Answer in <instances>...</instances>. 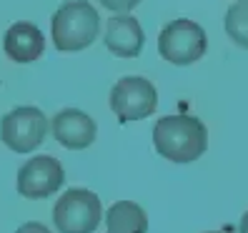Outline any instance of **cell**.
Instances as JSON below:
<instances>
[{
    "label": "cell",
    "mask_w": 248,
    "mask_h": 233,
    "mask_svg": "<svg viewBox=\"0 0 248 233\" xmlns=\"http://www.w3.org/2000/svg\"><path fill=\"white\" fill-rule=\"evenodd\" d=\"M153 145L170 163H191L208 148V128L196 115H163L153 128Z\"/></svg>",
    "instance_id": "obj_1"
},
{
    "label": "cell",
    "mask_w": 248,
    "mask_h": 233,
    "mask_svg": "<svg viewBox=\"0 0 248 233\" xmlns=\"http://www.w3.org/2000/svg\"><path fill=\"white\" fill-rule=\"evenodd\" d=\"M100 33L98 10L88 0H68L55 10L50 23L53 46L63 53H76L88 48Z\"/></svg>",
    "instance_id": "obj_2"
},
{
    "label": "cell",
    "mask_w": 248,
    "mask_h": 233,
    "mask_svg": "<svg viewBox=\"0 0 248 233\" xmlns=\"http://www.w3.org/2000/svg\"><path fill=\"white\" fill-rule=\"evenodd\" d=\"M206 48H208L206 31L188 18L168 23L158 38V53L163 55V61L173 65H193L203 58Z\"/></svg>",
    "instance_id": "obj_3"
},
{
    "label": "cell",
    "mask_w": 248,
    "mask_h": 233,
    "mask_svg": "<svg viewBox=\"0 0 248 233\" xmlns=\"http://www.w3.org/2000/svg\"><path fill=\"white\" fill-rule=\"evenodd\" d=\"M100 198L88 188H70L53 208V223L61 233H93L100 223Z\"/></svg>",
    "instance_id": "obj_4"
},
{
    "label": "cell",
    "mask_w": 248,
    "mask_h": 233,
    "mask_svg": "<svg viewBox=\"0 0 248 233\" xmlns=\"http://www.w3.org/2000/svg\"><path fill=\"white\" fill-rule=\"evenodd\" d=\"M48 118L35 106H20L10 110L0 121V138L16 153H31L46 140L48 136Z\"/></svg>",
    "instance_id": "obj_5"
},
{
    "label": "cell",
    "mask_w": 248,
    "mask_h": 233,
    "mask_svg": "<svg viewBox=\"0 0 248 233\" xmlns=\"http://www.w3.org/2000/svg\"><path fill=\"white\" fill-rule=\"evenodd\" d=\"M108 103L121 123H130V121L148 118L158 108V93L151 80L140 76H125L113 85Z\"/></svg>",
    "instance_id": "obj_6"
},
{
    "label": "cell",
    "mask_w": 248,
    "mask_h": 233,
    "mask_svg": "<svg viewBox=\"0 0 248 233\" xmlns=\"http://www.w3.org/2000/svg\"><path fill=\"white\" fill-rule=\"evenodd\" d=\"M63 183H65V171L61 161L53 155H35L18 171V193L31 201L53 196L55 191H61Z\"/></svg>",
    "instance_id": "obj_7"
},
{
    "label": "cell",
    "mask_w": 248,
    "mask_h": 233,
    "mask_svg": "<svg viewBox=\"0 0 248 233\" xmlns=\"http://www.w3.org/2000/svg\"><path fill=\"white\" fill-rule=\"evenodd\" d=\"M55 140L68 151H83L95 140V121L91 118L88 113H83L78 108H65L53 118L50 123Z\"/></svg>",
    "instance_id": "obj_8"
},
{
    "label": "cell",
    "mask_w": 248,
    "mask_h": 233,
    "mask_svg": "<svg viewBox=\"0 0 248 233\" xmlns=\"http://www.w3.org/2000/svg\"><path fill=\"white\" fill-rule=\"evenodd\" d=\"M3 50L16 63H33L46 50V35L33 23H13L3 35Z\"/></svg>",
    "instance_id": "obj_9"
},
{
    "label": "cell",
    "mask_w": 248,
    "mask_h": 233,
    "mask_svg": "<svg viewBox=\"0 0 248 233\" xmlns=\"http://www.w3.org/2000/svg\"><path fill=\"white\" fill-rule=\"evenodd\" d=\"M145 43V33L140 23L133 16H125V13H118L115 18L108 20L106 28V48L118 55V58H138Z\"/></svg>",
    "instance_id": "obj_10"
},
{
    "label": "cell",
    "mask_w": 248,
    "mask_h": 233,
    "mask_svg": "<svg viewBox=\"0 0 248 233\" xmlns=\"http://www.w3.org/2000/svg\"><path fill=\"white\" fill-rule=\"evenodd\" d=\"M106 223L110 233H148V216L133 201L113 203L106 213Z\"/></svg>",
    "instance_id": "obj_11"
},
{
    "label": "cell",
    "mask_w": 248,
    "mask_h": 233,
    "mask_svg": "<svg viewBox=\"0 0 248 233\" xmlns=\"http://www.w3.org/2000/svg\"><path fill=\"white\" fill-rule=\"evenodd\" d=\"M226 33L236 46L248 50V0H236L226 10Z\"/></svg>",
    "instance_id": "obj_12"
},
{
    "label": "cell",
    "mask_w": 248,
    "mask_h": 233,
    "mask_svg": "<svg viewBox=\"0 0 248 233\" xmlns=\"http://www.w3.org/2000/svg\"><path fill=\"white\" fill-rule=\"evenodd\" d=\"M103 8L113 10V13H128V10H133L140 0H98Z\"/></svg>",
    "instance_id": "obj_13"
},
{
    "label": "cell",
    "mask_w": 248,
    "mask_h": 233,
    "mask_svg": "<svg viewBox=\"0 0 248 233\" xmlns=\"http://www.w3.org/2000/svg\"><path fill=\"white\" fill-rule=\"evenodd\" d=\"M16 233H50V228H46L43 223H35V221H31V223H23Z\"/></svg>",
    "instance_id": "obj_14"
},
{
    "label": "cell",
    "mask_w": 248,
    "mask_h": 233,
    "mask_svg": "<svg viewBox=\"0 0 248 233\" xmlns=\"http://www.w3.org/2000/svg\"><path fill=\"white\" fill-rule=\"evenodd\" d=\"M238 233H248V211L243 213V218H241V226H238Z\"/></svg>",
    "instance_id": "obj_15"
},
{
    "label": "cell",
    "mask_w": 248,
    "mask_h": 233,
    "mask_svg": "<svg viewBox=\"0 0 248 233\" xmlns=\"http://www.w3.org/2000/svg\"><path fill=\"white\" fill-rule=\"evenodd\" d=\"M108 233H110V231H108Z\"/></svg>",
    "instance_id": "obj_16"
}]
</instances>
